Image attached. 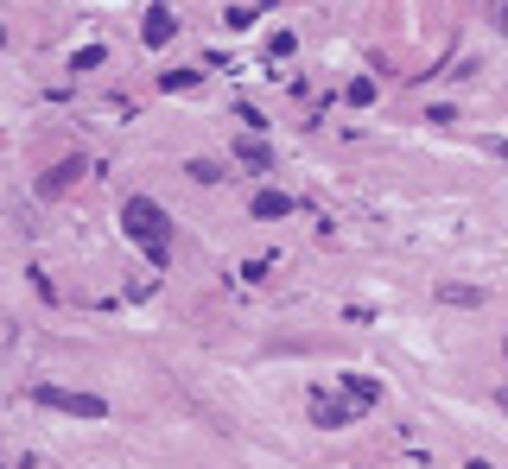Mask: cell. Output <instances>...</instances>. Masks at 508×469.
Returning <instances> with one entry per match:
<instances>
[{"label":"cell","mask_w":508,"mask_h":469,"mask_svg":"<svg viewBox=\"0 0 508 469\" xmlns=\"http://www.w3.org/2000/svg\"><path fill=\"white\" fill-rule=\"evenodd\" d=\"M254 216H260V223L292 216V197H286V191H254Z\"/></svg>","instance_id":"cell-5"},{"label":"cell","mask_w":508,"mask_h":469,"mask_svg":"<svg viewBox=\"0 0 508 469\" xmlns=\"http://www.w3.org/2000/svg\"><path fill=\"white\" fill-rule=\"evenodd\" d=\"M172 38H178L172 6H146V19H140V45H146V51H159V45H172Z\"/></svg>","instance_id":"cell-4"},{"label":"cell","mask_w":508,"mask_h":469,"mask_svg":"<svg viewBox=\"0 0 508 469\" xmlns=\"http://www.w3.org/2000/svg\"><path fill=\"white\" fill-rule=\"evenodd\" d=\"M191 178H197V184H217L223 165H217V159H191Z\"/></svg>","instance_id":"cell-9"},{"label":"cell","mask_w":508,"mask_h":469,"mask_svg":"<svg viewBox=\"0 0 508 469\" xmlns=\"http://www.w3.org/2000/svg\"><path fill=\"white\" fill-rule=\"evenodd\" d=\"M439 298H445V305H483L477 286H439Z\"/></svg>","instance_id":"cell-7"},{"label":"cell","mask_w":508,"mask_h":469,"mask_svg":"<svg viewBox=\"0 0 508 469\" xmlns=\"http://www.w3.org/2000/svg\"><path fill=\"white\" fill-rule=\"evenodd\" d=\"M32 400H38V406H58V412H70V419H102V412H109L102 393H77V387H32Z\"/></svg>","instance_id":"cell-2"},{"label":"cell","mask_w":508,"mask_h":469,"mask_svg":"<svg viewBox=\"0 0 508 469\" xmlns=\"http://www.w3.org/2000/svg\"><path fill=\"white\" fill-rule=\"evenodd\" d=\"M159 89H172V96H185V89H197V70H172V77H159Z\"/></svg>","instance_id":"cell-8"},{"label":"cell","mask_w":508,"mask_h":469,"mask_svg":"<svg viewBox=\"0 0 508 469\" xmlns=\"http://www.w3.org/2000/svg\"><path fill=\"white\" fill-rule=\"evenodd\" d=\"M236 152H242V165H254V172H267V165H273V152H267L260 140H236Z\"/></svg>","instance_id":"cell-6"},{"label":"cell","mask_w":508,"mask_h":469,"mask_svg":"<svg viewBox=\"0 0 508 469\" xmlns=\"http://www.w3.org/2000/svg\"><path fill=\"white\" fill-rule=\"evenodd\" d=\"M70 64H77V70H96V64H102V45H83V51L70 57Z\"/></svg>","instance_id":"cell-10"},{"label":"cell","mask_w":508,"mask_h":469,"mask_svg":"<svg viewBox=\"0 0 508 469\" xmlns=\"http://www.w3.org/2000/svg\"><path fill=\"white\" fill-rule=\"evenodd\" d=\"M83 172H90V159H83V152H70V159H58V165H51V172L38 178V197H64V191H70V184H77Z\"/></svg>","instance_id":"cell-3"},{"label":"cell","mask_w":508,"mask_h":469,"mask_svg":"<svg viewBox=\"0 0 508 469\" xmlns=\"http://www.w3.org/2000/svg\"><path fill=\"white\" fill-rule=\"evenodd\" d=\"M122 229H127V241H133L140 254H153V266H165V260H172V216H165L153 197H127Z\"/></svg>","instance_id":"cell-1"},{"label":"cell","mask_w":508,"mask_h":469,"mask_svg":"<svg viewBox=\"0 0 508 469\" xmlns=\"http://www.w3.org/2000/svg\"><path fill=\"white\" fill-rule=\"evenodd\" d=\"M0 45H6V26H0Z\"/></svg>","instance_id":"cell-11"}]
</instances>
